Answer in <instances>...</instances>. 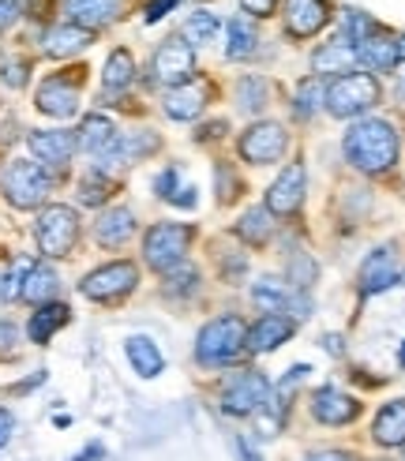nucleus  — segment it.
Listing matches in <instances>:
<instances>
[{"label":"nucleus","mask_w":405,"mask_h":461,"mask_svg":"<svg viewBox=\"0 0 405 461\" xmlns=\"http://www.w3.org/2000/svg\"><path fill=\"white\" fill-rule=\"evenodd\" d=\"M342 150H346L353 169H360V173H382V169H391L394 161H398V150L401 147H398L394 124L372 117V121H356L346 131Z\"/></svg>","instance_id":"nucleus-1"},{"label":"nucleus","mask_w":405,"mask_h":461,"mask_svg":"<svg viewBox=\"0 0 405 461\" xmlns=\"http://www.w3.org/2000/svg\"><path fill=\"white\" fill-rule=\"evenodd\" d=\"M244 349H248V327H244L240 315H218L195 338V357H199V364H207V367L233 364Z\"/></svg>","instance_id":"nucleus-2"},{"label":"nucleus","mask_w":405,"mask_h":461,"mask_svg":"<svg viewBox=\"0 0 405 461\" xmlns=\"http://www.w3.org/2000/svg\"><path fill=\"white\" fill-rule=\"evenodd\" d=\"M195 240V225H184V221H158L147 229L143 237V259L150 270L158 274H169L184 263L188 248Z\"/></svg>","instance_id":"nucleus-3"},{"label":"nucleus","mask_w":405,"mask_h":461,"mask_svg":"<svg viewBox=\"0 0 405 461\" xmlns=\"http://www.w3.org/2000/svg\"><path fill=\"white\" fill-rule=\"evenodd\" d=\"M323 102H327V113L338 121L360 117V113H368L379 102V79L368 72H346L327 86Z\"/></svg>","instance_id":"nucleus-4"},{"label":"nucleus","mask_w":405,"mask_h":461,"mask_svg":"<svg viewBox=\"0 0 405 461\" xmlns=\"http://www.w3.org/2000/svg\"><path fill=\"white\" fill-rule=\"evenodd\" d=\"M34 240H38L41 256H50V259L68 256L79 240V214L64 203L45 206V211L38 214V221H34Z\"/></svg>","instance_id":"nucleus-5"},{"label":"nucleus","mask_w":405,"mask_h":461,"mask_svg":"<svg viewBox=\"0 0 405 461\" xmlns=\"http://www.w3.org/2000/svg\"><path fill=\"white\" fill-rule=\"evenodd\" d=\"M50 188H53V176L45 166H38V161H8V169L0 173V192H4V199L12 206H19V211L38 206L50 195Z\"/></svg>","instance_id":"nucleus-6"},{"label":"nucleus","mask_w":405,"mask_h":461,"mask_svg":"<svg viewBox=\"0 0 405 461\" xmlns=\"http://www.w3.org/2000/svg\"><path fill=\"white\" fill-rule=\"evenodd\" d=\"M135 282H140V267L128 259H117V263L90 270L79 282V293L86 301H121V296H128L135 289Z\"/></svg>","instance_id":"nucleus-7"},{"label":"nucleus","mask_w":405,"mask_h":461,"mask_svg":"<svg viewBox=\"0 0 405 461\" xmlns=\"http://www.w3.org/2000/svg\"><path fill=\"white\" fill-rule=\"evenodd\" d=\"M266 402H270V383L263 372H237L221 386V412H230V417L259 412Z\"/></svg>","instance_id":"nucleus-8"},{"label":"nucleus","mask_w":405,"mask_h":461,"mask_svg":"<svg viewBox=\"0 0 405 461\" xmlns=\"http://www.w3.org/2000/svg\"><path fill=\"white\" fill-rule=\"evenodd\" d=\"M289 150V131L278 121H259L240 135V158L252 166H274Z\"/></svg>","instance_id":"nucleus-9"},{"label":"nucleus","mask_w":405,"mask_h":461,"mask_svg":"<svg viewBox=\"0 0 405 461\" xmlns=\"http://www.w3.org/2000/svg\"><path fill=\"white\" fill-rule=\"evenodd\" d=\"M252 301L266 312V315H282V312H292L297 319H308L311 315V301L308 293L289 285L285 278H274V274H266V278H259L252 285Z\"/></svg>","instance_id":"nucleus-10"},{"label":"nucleus","mask_w":405,"mask_h":461,"mask_svg":"<svg viewBox=\"0 0 405 461\" xmlns=\"http://www.w3.org/2000/svg\"><path fill=\"white\" fill-rule=\"evenodd\" d=\"M150 72L158 83L166 86H180V83H192V72H195V50L184 41V38H166L158 45V53L150 60Z\"/></svg>","instance_id":"nucleus-11"},{"label":"nucleus","mask_w":405,"mask_h":461,"mask_svg":"<svg viewBox=\"0 0 405 461\" xmlns=\"http://www.w3.org/2000/svg\"><path fill=\"white\" fill-rule=\"evenodd\" d=\"M301 203H304V166L301 161H292V166L282 169V176L270 184V192H266V211L270 214H278V218H289V214H297L301 211Z\"/></svg>","instance_id":"nucleus-12"},{"label":"nucleus","mask_w":405,"mask_h":461,"mask_svg":"<svg viewBox=\"0 0 405 461\" xmlns=\"http://www.w3.org/2000/svg\"><path fill=\"white\" fill-rule=\"evenodd\" d=\"M311 417L327 428H342V424H353L360 417V402L342 394L338 386H320L311 394Z\"/></svg>","instance_id":"nucleus-13"},{"label":"nucleus","mask_w":405,"mask_h":461,"mask_svg":"<svg viewBox=\"0 0 405 461\" xmlns=\"http://www.w3.org/2000/svg\"><path fill=\"white\" fill-rule=\"evenodd\" d=\"M285 34L289 38H315L330 23L327 0H285Z\"/></svg>","instance_id":"nucleus-14"},{"label":"nucleus","mask_w":405,"mask_h":461,"mask_svg":"<svg viewBox=\"0 0 405 461\" xmlns=\"http://www.w3.org/2000/svg\"><path fill=\"white\" fill-rule=\"evenodd\" d=\"M45 117H76L79 113V86L68 83L64 76H53L38 86V102H34Z\"/></svg>","instance_id":"nucleus-15"},{"label":"nucleus","mask_w":405,"mask_h":461,"mask_svg":"<svg viewBox=\"0 0 405 461\" xmlns=\"http://www.w3.org/2000/svg\"><path fill=\"white\" fill-rule=\"evenodd\" d=\"M398 282V259L394 248H375L372 256L360 263V296H375Z\"/></svg>","instance_id":"nucleus-16"},{"label":"nucleus","mask_w":405,"mask_h":461,"mask_svg":"<svg viewBox=\"0 0 405 461\" xmlns=\"http://www.w3.org/2000/svg\"><path fill=\"white\" fill-rule=\"evenodd\" d=\"M27 143H31V154L38 158V166H68V158L76 154V135L64 128L31 131Z\"/></svg>","instance_id":"nucleus-17"},{"label":"nucleus","mask_w":405,"mask_h":461,"mask_svg":"<svg viewBox=\"0 0 405 461\" xmlns=\"http://www.w3.org/2000/svg\"><path fill=\"white\" fill-rule=\"evenodd\" d=\"M68 23H76L83 31L105 27V23H117L124 12V0H64Z\"/></svg>","instance_id":"nucleus-18"},{"label":"nucleus","mask_w":405,"mask_h":461,"mask_svg":"<svg viewBox=\"0 0 405 461\" xmlns=\"http://www.w3.org/2000/svg\"><path fill=\"white\" fill-rule=\"evenodd\" d=\"M158 150V135L150 128H140V131H128V135H117L112 150L98 161V169H109V166H128V161H143L147 154Z\"/></svg>","instance_id":"nucleus-19"},{"label":"nucleus","mask_w":405,"mask_h":461,"mask_svg":"<svg viewBox=\"0 0 405 461\" xmlns=\"http://www.w3.org/2000/svg\"><path fill=\"white\" fill-rule=\"evenodd\" d=\"M135 237V214L128 211V206H109V211L98 214L94 221V240L102 248H121Z\"/></svg>","instance_id":"nucleus-20"},{"label":"nucleus","mask_w":405,"mask_h":461,"mask_svg":"<svg viewBox=\"0 0 405 461\" xmlns=\"http://www.w3.org/2000/svg\"><path fill=\"white\" fill-rule=\"evenodd\" d=\"M117 128H112V121L109 117H102V113H90V117L79 124V135H76V147H83L94 161H102L109 150H112V143H117Z\"/></svg>","instance_id":"nucleus-21"},{"label":"nucleus","mask_w":405,"mask_h":461,"mask_svg":"<svg viewBox=\"0 0 405 461\" xmlns=\"http://www.w3.org/2000/svg\"><path fill=\"white\" fill-rule=\"evenodd\" d=\"M372 439L379 447H405V398H394L375 412Z\"/></svg>","instance_id":"nucleus-22"},{"label":"nucleus","mask_w":405,"mask_h":461,"mask_svg":"<svg viewBox=\"0 0 405 461\" xmlns=\"http://www.w3.org/2000/svg\"><path fill=\"white\" fill-rule=\"evenodd\" d=\"M90 41H94V31H83V27H76V23H60V27L45 31L41 50L50 57H76V53L86 50Z\"/></svg>","instance_id":"nucleus-23"},{"label":"nucleus","mask_w":405,"mask_h":461,"mask_svg":"<svg viewBox=\"0 0 405 461\" xmlns=\"http://www.w3.org/2000/svg\"><path fill=\"white\" fill-rule=\"evenodd\" d=\"M202 105H207V90H202L199 83H180V86H169V95L162 102L166 117L169 121H195Z\"/></svg>","instance_id":"nucleus-24"},{"label":"nucleus","mask_w":405,"mask_h":461,"mask_svg":"<svg viewBox=\"0 0 405 461\" xmlns=\"http://www.w3.org/2000/svg\"><path fill=\"white\" fill-rule=\"evenodd\" d=\"M292 338V319L289 315H263L252 330H248V349L252 353H274L282 341Z\"/></svg>","instance_id":"nucleus-25"},{"label":"nucleus","mask_w":405,"mask_h":461,"mask_svg":"<svg viewBox=\"0 0 405 461\" xmlns=\"http://www.w3.org/2000/svg\"><path fill=\"white\" fill-rule=\"evenodd\" d=\"M353 64H356V45H349L342 38L323 41L320 50H315V57H311V68L320 76H346Z\"/></svg>","instance_id":"nucleus-26"},{"label":"nucleus","mask_w":405,"mask_h":461,"mask_svg":"<svg viewBox=\"0 0 405 461\" xmlns=\"http://www.w3.org/2000/svg\"><path fill=\"white\" fill-rule=\"evenodd\" d=\"M124 353H128V360H131V367L140 372L143 379H154V375H162V367H166V357H162V349L147 338V334H131L128 341H124Z\"/></svg>","instance_id":"nucleus-27"},{"label":"nucleus","mask_w":405,"mask_h":461,"mask_svg":"<svg viewBox=\"0 0 405 461\" xmlns=\"http://www.w3.org/2000/svg\"><path fill=\"white\" fill-rule=\"evenodd\" d=\"M57 289H60V274L53 270V267H31L27 270V278H22V289H19V296H22V301H27V304H50L53 301V296H57Z\"/></svg>","instance_id":"nucleus-28"},{"label":"nucleus","mask_w":405,"mask_h":461,"mask_svg":"<svg viewBox=\"0 0 405 461\" xmlns=\"http://www.w3.org/2000/svg\"><path fill=\"white\" fill-rule=\"evenodd\" d=\"M356 60L368 68V72H391L398 64V41L394 38H382V34H372L356 45Z\"/></svg>","instance_id":"nucleus-29"},{"label":"nucleus","mask_w":405,"mask_h":461,"mask_svg":"<svg viewBox=\"0 0 405 461\" xmlns=\"http://www.w3.org/2000/svg\"><path fill=\"white\" fill-rule=\"evenodd\" d=\"M259 45V27L248 15H237L230 19V27H225V57L230 60H244L252 57Z\"/></svg>","instance_id":"nucleus-30"},{"label":"nucleus","mask_w":405,"mask_h":461,"mask_svg":"<svg viewBox=\"0 0 405 461\" xmlns=\"http://www.w3.org/2000/svg\"><path fill=\"white\" fill-rule=\"evenodd\" d=\"M68 319H72V312H68L64 304H41V308L31 315V322H27V338H31L34 345H50V338L64 327Z\"/></svg>","instance_id":"nucleus-31"},{"label":"nucleus","mask_w":405,"mask_h":461,"mask_svg":"<svg viewBox=\"0 0 405 461\" xmlns=\"http://www.w3.org/2000/svg\"><path fill=\"white\" fill-rule=\"evenodd\" d=\"M237 237L244 244H252V248L266 244L270 237H274V214H270L266 206H252V211H244V218L237 221Z\"/></svg>","instance_id":"nucleus-32"},{"label":"nucleus","mask_w":405,"mask_h":461,"mask_svg":"<svg viewBox=\"0 0 405 461\" xmlns=\"http://www.w3.org/2000/svg\"><path fill=\"white\" fill-rule=\"evenodd\" d=\"M135 79V60L128 50H112L109 60H105V72H102V83H105V95H121L128 90Z\"/></svg>","instance_id":"nucleus-33"},{"label":"nucleus","mask_w":405,"mask_h":461,"mask_svg":"<svg viewBox=\"0 0 405 461\" xmlns=\"http://www.w3.org/2000/svg\"><path fill=\"white\" fill-rule=\"evenodd\" d=\"M266 95H270V83L259 79V76H244L237 83V102H240L244 113H259L266 105Z\"/></svg>","instance_id":"nucleus-34"},{"label":"nucleus","mask_w":405,"mask_h":461,"mask_svg":"<svg viewBox=\"0 0 405 461\" xmlns=\"http://www.w3.org/2000/svg\"><path fill=\"white\" fill-rule=\"evenodd\" d=\"M218 38V19L211 15V12H195L188 23H184V41L192 45H211Z\"/></svg>","instance_id":"nucleus-35"},{"label":"nucleus","mask_w":405,"mask_h":461,"mask_svg":"<svg viewBox=\"0 0 405 461\" xmlns=\"http://www.w3.org/2000/svg\"><path fill=\"white\" fill-rule=\"evenodd\" d=\"M372 34H379L375 31V19H368L364 12H356V8H349L346 15H342V41H349V45H360L364 38H372Z\"/></svg>","instance_id":"nucleus-36"},{"label":"nucleus","mask_w":405,"mask_h":461,"mask_svg":"<svg viewBox=\"0 0 405 461\" xmlns=\"http://www.w3.org/2000/svg\"><path fill=\"white\" fill-rule=\"evenodd\" d=\"M323 95H327V90L320 86V79H304V83L297 86V98H292V113H297L301 121H308L311 113L323 105Z\"/></svg>","instance_id":"nucleus-37"},{"label":"nucleus","mask_w":405,"mask_h":461,"mask_svg":"<svg viewBox=\"0 0 405 461\" xmlns=\"http://www.w3.org/2000/svg\"><path fill=\"white\" fill-rule=\"evenodd\" d=\"M315 274H320V267H315V259L308 256V251H297V256L289 259V285H297V289H308L315 282Z\"/></svg>","instance_id":"nucleus-38"},{"label":"nucleus","mask_w":405,"mask_h":461,"mask_svg":"<svg viewBox=\"0 0 405 461\" xmlns=\"http://www.w3.org/2000/svg\"><path fill=\"white\" fill-rule=\"evenodd\" d=\"M308 375H311V367H308V364H292V367H289V375L278 383L274 394H270V402H274L278 409H285V402H289L292 394H297V386H301Z\"/></svg>","instance_id":"nucleus-39"},{"label":"nucleus","mask_w":405,"mask_h":461,"mask_svg":"<svg viewBox=\"0 0 405 461\" xmlns=\"http://www.w3.org/2000/svg\"><path fill=\"white\" fill-rule=\"evenodd\" d=\"M166 289H169V293H176V296H184V293L199 289V270L180 263L176 270H169V274H166Z\"/></svg>","instance_id":"nucleus-40"},{"label":"nucleus","mask_w":405,"mask_h":461,"mask_svg":"<svg viewBox=\"0 0 405 461\" xmlns=\"http://www.w3.org/2000/svg\"><path fill=\"white\" fill-rule=\"evenodd\" d=\"M105 199H109V180H105L102 173H90V176L79 184V203L98 206V203H105Z\"/></svg>","instance_id":"nucleus-41"},{"label":"nucleus","mask_w":405,"mask_h":461,"mask_svg":"<svg viewBox=\"0 0 405 461\" xmlns=\"http://www.w3.org/2000/svg\"><path fill=\"white\" fill-rule=\"evenodd\" d=\"M19 353V327L8 319H0V360H8Z\"/></svg>","instance_id":"nucleus-42"},{"label":"nucleus","mask_w":405,"mask_h":461,"mask_svg":"<svg viewBox=\"0 0 405 461\" xmlns=\"http://www.w3.org/2000/svg\"><path fill=\"white\" fill-rule=\"evenodd\" d=\"M176 184H180V169H176V166H169V169L158 173V180H154V192L162 195V199H173V195L180 192Z\"/></svg>","instance_id":"nucleus-43"},{"label":"nucleus","mask_w":405,"mask_h":461,"mask_svg":"<svg viewBox=\"0 0 405 461\" xmlns=\"http://www.w3.org/2000/svg\"><path fill=\"white\" fill-rule=\"evenodd\" d=\"M240 8L248 12V19H266L278 8V0H240Z\"/></svg>","instance_id":"nucleus-44"},{"label":"nucleus","mask_w":405,"mask_h":461,"mask_svg":"<svg viewBox=\"0 0 405 461\" xmlns=\"http://www.w3.org/2000/svg\"><path fill=\"white\" fill-rule=\"evenodd\" d=\"M0 79H4L8 86H22V83H27V64H4V72H0Z\"/></svg>","instance_id":"nucleus-45"},{"label":"nucleus","mask_w":405,"mask_h":461,"mask_svg":"<svg viewBox=\"0 0 405 461\" xmlns=\"http://www.w3.org/2000/svg\"><path fill=\"white\" fill-rule=\"evenodd\" d=\"M19 12H22L19 0H0V31H8L12 23L19 19Z\"/></svg>","instance_id":"nucleus-46"},{"label":"nucleus","mask_w":405,"mask_h":461,"mask_svg":"<svg viewBox=\"0 0 405 461\" xmlns=\"http://www.w3.org/2000/svg\"><path fill=\"white\" fill-rule=\"evenodd\" d=\"M169 8H176V0H150L147 5V23H158L162 15H169Z\"/></svg>","instance_id":"nucleus-47"},{"label":"nucleus","mask_w":405,"mask_h":461,"mask_svg":"<svg viewBox=\"0 0 405 461\" xmlns=\"http://www.w3.org/2000/svg\"><path fill=\"white\" fill-rule=\"evenodd\" d=\"M304 461H353V454H346V450H315Z\"/></svg>","instance_id":"nucleus-48"},{"label":"nucleus","mask_w":405,"mask_h":461,"mask_svg":"<svg viewBox=\"0 0 405 461\" xmlns=\"http://www.w3.org/2000/svg\"><path fill=\"white\" fill-rule=\"evenodd\" d=\"M221 131H225V121H211L195 131V140H221Z\"/></svg>","instance_id":"nucleus-49"},{"label":"nucleus","mask_w":405,"mask_h":461,"mask_svg":"<svg viewBox=\"0 0 405 461\" xmlns=\"http://www.w3.org/2000/svg\"><path fill=\"white\" fill-rule=\"evenodd\" d=\"M169 203H173V206H184V211H188V206H195V188H192V184H184V188H180Z\"/></svg>","instance_id":"nucleus-50"},{"label":"nucleus","mask_w":405,"mask_h":461,"mask_svg":"<svg viewBox=\"0 0 405 461\" xmlns=\"http://www.w3.org/2000/svg\"><path fill=\"white\" fill-rule=\"evenodd\" d=\"M12 428H15V420H12V412L8 409H0V447L8 443V435H12Z\"/></svg>","instance_id":"nucleus-51"},{"label":"nucleus","mask_w":405,"mask_h":461,"mask_svg":"<svg viewBox=\"0 0 405 461\" xmlns=\"http://www.w3.org/2000/svg\"><path fill=\"white\" fill-rule=\"evenodd\" d=\"M323 345H327V353H330V357H342V353H346V345H342V338H338V334H327Z\"/></svg>","instance_id":"nucleus-52"},{"label":"nucleus","mask_w":405,"mask_h":461,"mask_svg":"<svg viewBox=\"0 0 405 461\" xmlns=\"http://www.w3.org/2000/svg\"><path fill=\"white\" fill-rule=\"evenodd\" d=\"M237 454H240V461H263V457H256L252 450H248V443H244V439H237Z\"/></svg>","instance_id":"nucleus-53"},{"label":"nucleus","mask_w":405,"mask_h":461,"mask_svg":"<svg viewBox=\"0 0 405 461\" xmlns=\"http://www.w3.org/2000/svg\"><path fill=\"white\" fill-rule=\"evenodd\" d=\"M398 41V60H405V38H394Z\"/></svg>","instance_id":"nucleus-54"},{"label":"nucleus","mask_w":405,"mask_h":461,"mask_svg":"<svg viewBox=\"0 0 405 461\" xmlns=\"http://www.w3.org/2000/svg\"><path fill=\"white\" fill-rule=\"evenodd\" d=\"M398 364H401V367H405V345H401V353H398Z\"/></svg>","instance_id":"nucleus-55"},{"label":"nucleus","mask_w":405,"mask_h":461,"mask_svg":"<svg viewBox=\"0 0 405 461\" xmlns=\"http://www.w3.org/2000/svg\"><path fill=\"white\" fill-rule=\"evenodd\" d=\"M0 293H4V274H0Z\"/></svg>","instance_id":"nucleus-56"}]
</instances>
